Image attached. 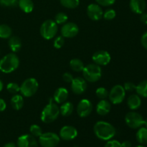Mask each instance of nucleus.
<instances>
[{"instance_id":"f257e3e1","label":"nucleus","mask_w":147,"mask_h":147,"mask_svg":"<svg viewBox=\"0 0 147 147\" xmlns=\"http://www.w3.org/2000/svg\"><path fill=\"white\" fill-rule=\"evenodd\" d=\"M93 131L96 137L103 141L111 140L116 135V129L110 123L100 121L95 123Z\"/></svg>"},{"instance_id":"f03ea898","label":"nucleus","mask_w":147,"mask_h":147,"mask_svg":"<svg viewBox=\"0 0 147 147\" xmlns=\"http://www.w3.org/2000/svg\"><path fill=\"white\" fill-rule=\"evenodd\" d=\"M20 65V59L14 53H9L0 60V71L11 73L17 70Z\"/></svg>"},{"instance_id":"7ed1b4c3","label":"nucleus","mask_w":147,"mask_h":147,"mask_svg":"<svg viewBox=\"0 0 147 147\" xmlns=\"http://www.w3.org/2000/svg\"><path fill=\"white\" fill-rule=\"evenodd\" d=\"M60 115V109L56 103L51 101L43 109L40 114V119L45 123L55 121Z\"/></svg>"},{"instance_id":"20e7f679","label":"nucleus","mask_w":147,"mask_h":147,"mask_svg":"<svg viewBox=\"0 0 147 147\" xmlns=\"http://www.w3.org/2000/svg\"><path fill=\"white\" fill-rule=\"evenodd\" d=\"M82 73L83 78L90 83H96L98 81L102 76L101 67L95 63H91L85 66Z\"/></svg>"},{"instance_id":"39448f33","label":"nucleus","mask_w":147,"mask_h":147,"mask_svg":"<svg viewBox=\"0 0 147 147\" xmlns=\"http://www.w3.org/2000/svg\"><path fill=\"white\" fill-rule=\"evenodd\" d=\"M57 24L54 20H45L40 27V34L45 40H49L55 37L57 33Z\"/></svg>"},{"instance_id":"423d86ee","label":"nucleus","mask_w":147,"mask_h":147,"mask_svg":"<svg viewBox=\"0 0 147 147\" xmlns=\"http://www.w3.org/2000/svg\"><path fill=\"white\" fill-rule=\"evenodd\" d=\"M39 88V83L34 78H30L23 81L20 86V92L24 97L30 98L37 93Z\"/></svg>"},{"instance_id":"0eeeda50","label":"nucleus","mask_w":147,"mask_h":147,"mask_svg":"<svg viewBox=\"0 0 147 147\" xmlns=\"http://www.w3.org/2000/svg\"><path fill=\"white\" fill-rule=\"evenodd\" d=\"M126 90L121 85H116L111 89L109 93V101L113 105H119L125 99Z\"/></svg>"},{"instance_id":"6e6552de","label":"nucleus","mask_w":147,"mask_h":147,"mask_svg":"<svg viewBox=\"0 0 147 147\" xmlns=\"http://www.w3.org/2000/svg\"><path fill=\"white\" fill-rule=\"evenodd\" d=\"M60 141V136L53 132L43 133L39 137V143L42 147H56Z\"/></svg>"},{"instance_id":"1a4fd4ad","label":"nucleus","mask_w":147,"mask_h":147,"mask_svg":"<svg viewBox=\"0 0 147 147\" xmlns=\"http://www.w3.org/2000/svg\"><path fill=\"white\" fill-rule=\"evenodd\" d=\"M125 122L131 129H136L143 126L144 119L140 113L132 111L126 113L125 116Z\"/></svg>"},{"instance_id":"9d476101","label":"nucleus","mask_w":147,"mask_h":147,"mask_svg":"<svg viewBox=\"0 0 147 147\" xmlns=\"http://www.w3.org/2000/svg\"><path fill=\"white\" fill-rule=\"evenodd\" d=\"M92 60L95 64L99 66H105L109 64L111 60L110 53L106 50H98L92 56Z\"/></svg>"},{"instance_id":"9b49d317","label":"nucleus","mask_w":147,"mask_h":147,"mask_svg":"<svg viewBox=\"0 0 147 147\" xmlns=\"http://www.w3.org/2000/svg\"><path fill=\"white\" fill-rule=\"evenodd\" d=\"M93 104L88 99H82L77 106V113L80 117L86 118L91 113Z\"/></svg>"},{"instance_id":"f8f14e48","label":"nucleus","mask_w":147,"mask_h":147,"mask_svg":"<svg viewBox=\"0 0 147 147\" xmlns=\"http://www.w3.org/2000/svg\"><path fill=\"white\" fill-rule=\"evenodd\" d=\"M79 32V27L74 22H66L61 28V34L65 38H73Z\"/></svg>"},{"instance_id":"ddd939ff","label":"nucleus","mask_w":147,"mask_h":147,"mask_svg":"<svg viewBox=\"0 0 147 147\" xmlns=\"http://www.w3.org/2000/svg\"><path fill=\"white\" fill-rule=\"evenodd\" d=\"M71 90L75 94L81 95L87 89V82L83 78L77 77L71 82Z\"/></svg>"},{"instance_id":"4468645a","label":"nucleus","mask_w":147,"mask_h":147,"mask_svg":"<svg viewBox=\"0 0 147 147\" xmlns=\"http://www.w3.org/2000/svg\"><path fill=\"white\" fill-rule=\"evenodd\" d=\"M87 14L93 21H98L103 17V11L101 6L98 4H90L87 7Z\"/></svg>"},{"instance_id":"2eb2a0df","label":"nucleus","mask_w":147,"mask_h":147,"mask_svg":"<svg viewBox=\"0 0 147 147\" xmlns=\"http://www.w3.org/2000/svg\"><path fill=\"white\" fill-rule=\"evenodd\" d=\"M17 147H38V142L31 134H23L18 138Z\"/></svg>"},{"instance_id":"dca6fc26","label":"nucleus","mask_w":147,"mask_h":147,"mask_svg":"<svg viewBox=\"0 0 147 147\" xmlns=\"http://www.w3.org/2000/svg\"><path fill=\"white\" fill-rule=\"evenodd\" d=\"M78 136V131L74 126H65L60 129V139L64 141H71L76 139Z\"/></svg>"},{"instance_id":"f3484780","label":"nucleus","mask_w":147,"mask_h":147,"mask_svg":"<svg viewBox=\"0 0 147 147\" xmlns=\"http://www.w3.org/2000/svg\"><path fill=\"white\" fill-rule=\"evenodd\" d=\"M129 7L134 13L142 14L146 9V4L145 0H130Z\"/></svg>"},{"instance_id":"a211bd4d","label":"nucleus","mask_w":147,"mask_h":147,"mask_svg":"<svg viewBox=\"0 0 147 147\" xmlns=\"http://www.w3.org/2000/svg\"><path fill=\"white\" fill-rule=\"evenodd\" d=\"M111 102L106 99L100 100L96 106V112L100 116H106L111 111Z\"/></svg>"},{"instance_id":"6ab92c4d","label":"nucleus","mask_w":147,"mask_h":147,"mask_svg":"<svg viewBox=\"0 0 147 147\" xmlns=\"http://www.w3.org/2000/svg\"><path fill=\"white\" fill-rule=\"evenodd\" d=\"M68 97V91L65 88H58L55 91L53 95V100L57 103H63L67 100Z\"/></svg>"},{"instance_id":"aec40b11","label":"nucleus","mask_w":147,"mask_h":147,"mask_svg":"<svg viewBox=\"0 0 147 147\" xmlns=\"http://www.w3.org/2000/svg\"><path fill=\"white\" fill-rule=\"evenodd\" d=\"M127 105L131 110H137L142 105V99L137 94L131 95L127 100Z\"/></svg>"},{"instance_id":"412c9836","label":"nucleus","mask_w":147,"mask_h":147,"mask_svg":"<svg viewBox=\"0 0 147 147\" xmlns=\"http://www.w3.org/2000/svg\"><path fill=\"white\" fill-rule=\"evenodd\" d=\"M8 44L10 50L14 53L19 52L22 48V41L17 36H11L9 38Z\"/></svg>"},{"instance_id":"4be33fe9","label":"nucleus","mask_w":147,"mask_h":147,"mask_svg":"<svg viewBox=\"0 0 147 147\" xmlns=\"http://www.w3.org/2000/svg\"><path fill=\"white\" fill-rule=\"evenodd\" d=\"M18 6L24 13H30L34 9V2L32 0H18Z\"/></svg>"},{"instance_id":"5701e85b","label":"nucleus","mask_w":147,"mask_h":147,"mask_svg":"<svg viewBox=\"0 0 147 147\" xmlns=\"http://www.w3.org/2000/svg\"><path fill=\"white\" fill-rule=\"evenodd\" d=\"M10 103L13 109L16 111L21 110L24 106V98L21 95L15 94L11 97Z\"/></svg>"},{"instance_id":"b1692460","label":"nucleus","mask_w":147,"mask_h":147,"mask_svg":"<svg viewBox=\"0 0 147 147\" xmlns=\"http://www.w3.org/2000/svg\"><path fill=\"white\" fill-rule=\"evenodd\" d=\"M60 114L63 116H69L72 114L73 110H74V106L71 102L65 101L62 103L60 108Z\"/></svg>"},{"instance_id":"393cba45","label":"nucleus","mask_w":147,"mask_h":147,"mask_svg":"<svg viewBox=\"0 0 147 147\" xmlns=\"http://www.w3.org/2000/svg\"><path fill=\"white\" fill-rule=\"evenodd\" d=\"M136 138L140 144H147V128L142 126L139 128L138 131L136 132Z\"/></svg>"},{"instance_id":"a878e982","label":"nucleus","mask_w":147,"mask_h":147,"mask_svg":"<svg viewBox=\"0 0 147 147\" xmlns=\"http://www.w3.org/2000/svg\"><path fill=\"white\" fill-rule=\"evenodd\" d=\"M70 67L73 71L82 72L85 67V65L81 60L78 58L72 59L70 62Z\"/></svg>"},{"instance_id":"bb28decb","label":"nucleus","mask_w":147,"mask_h":147,"mask_svg":"<svg viewBox=\"0 0 147 147\" xmlns=\"http://www.w3.org/2000/svg\"><path fill=\"white\" fill-rule=\"evenodd\" d=\"M135 90L140 97L147 98V80H142L141 83H139L136 86Z\"/></svg>"},{"instance_id":"cd10ccee","label":"nucleus","mask_w":147,"mask_h":147,"mask_svg":"<svg viewBox=\"0 0 147 147\" xmlns=\"http://www.w3.org/2000/svg\"><path fill=\"white\" fill-rule=\"evenodd\" d=\"M12 30L7 24H0V38L9 39L11 36Z\"/></svg>"},{"instance_id":"c85d7f7f","label":"nucleus","mask_w":147,"mask_h":147,"mask_svg":"<svg viewBox=\"0 0 147 147\" xmlns=\"http://www.w3.org/2000/svg\"><path fill=\"white\" fill-rule=\"evenodd\" d=\"M62 6L67 9H76L80 4V0H60Z\"/></svg>"},{"instance_id":"c756f323","label":"nucleus","mask_w":147,"mask_h":147,"mask_svg":"<svg viewBox=\"0 0 147 147\" xmlns=\"http://www.w3.org/2000/svg\"><path fill=\"white\" fill-rule=\"evenodd\" d=\"M68 20V17L64 12H58L55 17L54 21L57 23V24H64L67 22Z\"/></svg>"},{"instance_id":"7c9ffc66","label":"nucleus","mask_w":147,"mask_h":147,"mask_svg":"<svg viewBox=\"0 0 147 147\" xmlns=\"http://www.w3.org/2000/svg\"><path fill=\"white\" fill-rule=\"evenodd\" d=\"M109 92L108 91L107 89L106 88L103 87H100L98 88L96 90V94L97 96V97L98 98H100V100L102 99H106L109 97Z\"/></svg>"},{"instance_id":"2f4dec72","label":"nucleus","mask_w":147,"mask_h":147,"mask_svg":"<svg viewBox=\"0 0 147 147\" xmlns=\"http://www.w3.org/2000/svg\"><path fill=\"white\" fill-rule=\"evenodd\" d=\"M30 131L31 135L34 137H40L42 134V130L41 127L37 124H32L30 128Z\"/></svg>"},{"instance_id":"473e14b6","label":"nucleus","mask_w":147,"mask_h":147,"mask_svg":"<svg viewBox=\"0 0 147 147\" xmlns=\"http://www.w3.org/2000/svg\"><path fill=\"white\" fill-rule=\"evenodd\" d=\"M7 90L9 93L12 94H17L20 91V86L16 83H9L7 86Z\"/></svg>"},{"instance_id":"72a5a7b5","label":"nucleus","mask_w":147,"mask_h":147,"mask_svg":"<svg viewBox=\"0 0 147 147\" xmlns=\"http://www.w3.org/2000/svg\"><path fill=\"white\" fill-rule=\"evenodd\" d=\"M65 44V37L63 36H57L54 39L53 41V46L56 49H60L63 47Z\"/></svg>"},{"instance_id":"f704fd0d","label":"nucleus","mask_w":147,"mask_h":147,"mask_svg":"<svg viewBox=\"0 0 147 147\" xmlns=\"http://www.w3.org/2000/svg\"><path fill=\"white\" fill-rule=\"evenodd\" d=\"M116 12L114 9H109L105 11V12H103V17L106 20H112L116 17Z\"/></svg>"},{"instance_id":"c9c22d12","label":"nucleus","mask_w":147,"mask_h":147,"mask_svg":"<svg viewBox=\"0 0 147 147\" xmlns=\"http://www.w3.org/2000/svg\"><path fill=\"white\" fill-rule=\"evenodd\" d=\"M0 5L5 7H14L18 6V0H0Z\"/></svg>"},{"instance_id":"e433bc0d","label":"nucleus","mask_w":147,"mask_h":147,"mask_svg":"<svg viewBox=\"0 0 147 147\" xmlns=\"http://www.w3.org/2000/svg\"><path fill=\"white\" fill-rule=\"evenodd\" d=\"M96 3L102 7H109L113 5L116 0H96Z\"/></svg>"},{"instance_id":"4c0bfd02","label":"nucleus","mask_w":147,"mask_h":147,"mask_svg":"<svg viewBox=\"0 0 147 147\" xmlns=\"http://www.w3.org/2000/svg\"><path fill=\"white\" fill-rule=\"evenodd\" d=\"M123 87L126 91L132 92L136 90V86L134 83H131V82H126V83H124V86Z\"/></svg>"},{"instance_id":"58836bf2","label":"nucleus","mask_w":147,"mask_h":147,"mask_svg":"<svg viewBox=\"0 0 147 147\" xmlns=\"http://www.w3.org/2000/svg\"><path fill=\"white\" fill-rule=\"evenodd\" d=\"M104 147H121V144L117 140H109Z\"/></svg>"},{"instance_id":"ea45409f","label":"nucleus","mask_w":147,"mask_h":147,"mask_svg":"<svg viewBox=\"0 0 147 147\" xmlns=\"http://www.w3.org/2000/svg\"><path fill=\"white\" fill-rule=\"evenodd\" d=\"M73 76L70 73H65L63 75V79L66 83H71L73 80Z\"/></svg>"},{"instance_id":"a19ab883","label":"nucleus","mask_w":147,"mask_h":147,"mask_svg":"<svg viewBox=\"0 0 147 147\" xmlns=\"http://www.w3.org/2000/svg\"><path fill=\"white\" fill-rule=\"evenodd\" d=\"M141 42H142V46L147 50V32L142 35V38H141Z\"/></svg>"},{"instance_id":"79ce46f5","label":"nucleus","mask_w":147,"mask_h":147,"mask_svg":"<svg viewBox=\"0 0 147 147\" xmlns=\"http://www.w3.org/2000/svg\"><path fill=\"white\" fill-rule=\"evenodd\" d=\"M6 108H7V103H6L5 100L0 98V112L4 111Z\"/></svg>"},{"instance_id":"37998d69","label":"nucleus","mask_w":147,"mask_h":147,"mask_svg":"<svg viewBox=\"0 0 147 147\" xmlns=\"http://www.w3.org/2000/svg\"><path fill=\"white\" fill-rule=\"evenodd\" d=\"M140 20L142 23H144V24L147 25V13H142V14H141Z\"/></svg>"},{"instance_id":"c03bdc74","label":"nucleus","mask_w":147,"mask_h":147,"mask_svg":"<svg viewBox=\"0 0 147 147\" xmlns=\"http://www.w3.org/2000/svg\"><path fill=\"white\" fill-rule=\"evenodd\" d=\"M121 147H131V143L129 141H125L121 144Z\"/></svg>"},{"instance_id":"a18cd8bd","label":"nucleus","mask_w":147,"mask_h":147,"mask_svg":"<svg viewBox=\"0 0 147 147\" xmlns=\"http://www.w3.org/2000/svg\"><path fill=\"white\" fill-rule=\"evenodd\" d=\"M3 147H16V144L13 142H9V143L6 144Z\"/></svg>"},{"instance_id":"49530a36","label":"nucleus","mask_w":147,"mask_h":147,"mask_svg":"<svg viewBox=\"0 0 147 147\" xmlns=\"http://www.w3.org/2000/svg\"><path fill=\"white\" fill-rule=\"evenodd\" d=\"M4 88V84H3V82L0 80V92L3 90Z\"/></svg>"},{"instance_id":"de8ad7c7","label":"nucleus","mask_w":147,"mask_h":147,"mask_svg":"<svg viewBox=\"0 0 147 147\" xmlns=\"http://www.w3.org/2000/svg\"><path fill=\"white\" fill-rule=\"evenodd\" d=\"M144 125H145V127L147 128V119L144 120Z\"/></svg>"},{"instance_id":"09e8293b","label":"nucleus","mask_w":147,"mask_h":147,"mask_svg":"<svg viewBox=\"0 0 147 147\" xmlns=\"http://www.w3.org/2000/svg\"><path fill=\"white\" fill-rule=\"evenodd\" d=\"M135 147H146V146H143V145H139V146H135Z\"/></svg>"}]
</instances>
